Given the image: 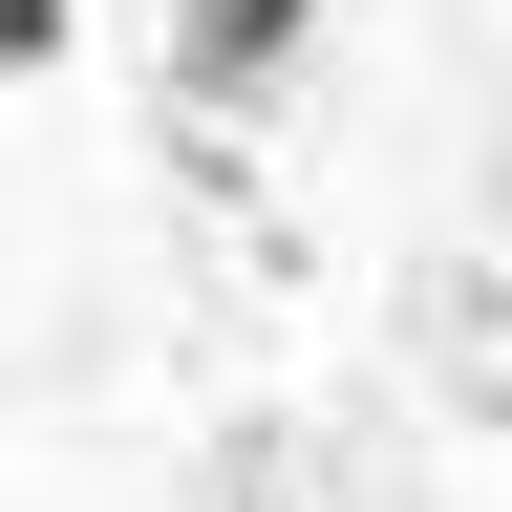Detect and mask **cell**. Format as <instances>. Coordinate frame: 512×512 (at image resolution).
Wrapping results in <instances>:
<instances>
[{"label":"cell","mask_w":512,"mask_h":512,"mask_svg":"<svg viewBox=\"0 0 512 512\" xmlns=\"http://www.w3.org/2000/svg\"><path fill=\"white\" fill-rule=\"evenodd\" d=\"M0 64H64V0H0Z\"/></svg>","instance_id":"2"},{"label":"cell","mask_w":512,"mask_h":512,"mask_svg":"<svg viewBox=\"0 0 512 512\" xmlns=\"http://www.w3.org/2000/svg\"><path fill=\"white\" fill-rule=\"evenodd\" d=\"M320 0H171V107H278Z\"/></svg>","instance_id":"1"}]
</instances>
